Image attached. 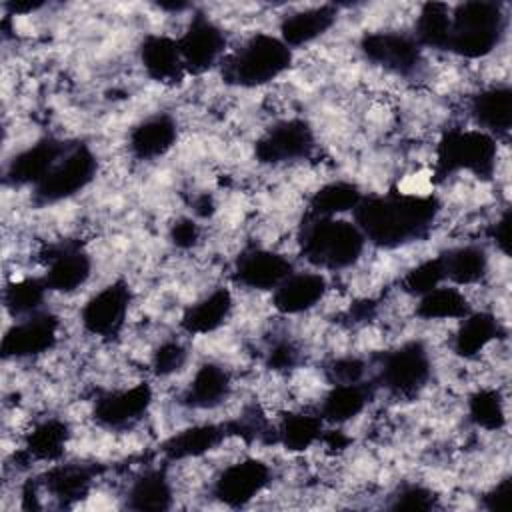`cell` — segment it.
<instances>
[{"instance_id": "cell-33", "label": "cell", "mask_w": 512, "mask_h": 512, "mask_svg": "<svg viewBox=\"0 0 512 512\" xmlns=\"http://www.w3.org/2000/svg\"><path fill=\"white\" fill-rule=\"evenodd\" d=\"M364 194L350 180H332L312 192L308 210L316 218H336L346 212H354Z\"/></svg>"}, {"instance_id": "cell-19", "label": "cell", "mask_w": 512, "mask_h": 512, "mask_svg": "<svg viewBox=\"0 0 512 512\" xmlns=\"http://www.w3.org/2000/svg\"><path fill=\"white\" fill-rule=\"evenodd\" d=\"M92 268L94 262L88 252L72 244H60L50 248V256L44 260L42 280L50 292L74 294L86 286Z\"/></svg>"}, {"instance_id": "cell-37", "label": "cell", "mask_w": 512, "mask_h": 512, "mask_svg": "<svg viewBox=\"0 0 512 512\" xmlns=\"http://www.w3.org/2000/svg\"><path fill=\"white\" fill-rule=\"evenodd\" d=\"M188 362H190V350L184 342H180L176 338L158 342L152 348L150 358H148L150 372L160 380L174 378L188 366Z\"/></svg>"}, {"instance_id": "cell-15", "label": "cell", "mask_w": 512, "mask_h": 512, "mask_svg": "<svg viewBox=\"0 0 512 512\" xmlns=\"http://www.w3.org/2000/svg\"><path fill=\"white\" fill-rule=\"evenodd\" d=\"M360 50L368 60L396 74H412L422 66V46L414 36L398 30L370 32L360 40Z\"/></svg>"}, {"instance_id": "cell-38", "label": "cell", "mask_w": 512, "mask_h": 512, "mask_svg": "<svg viewBox=\"0 0 512 512\" xmlns=\"http://www.w3.org/2000/svg\"><path fill=\"white\" fill-rule=\"evenodd\" d=\"M168 238L178 250H192L200 244L202 238V226L192 216H182L174 224H170Z\"/></svg>"}, {"instance_id": "cell-34", "label": "cell", "mask_w": 512, "mask_h": 512, "mask_svg": "<svg viewBox=\"0 0 512 512\" xmlns=\"http://www.w3.org/2000/svg\"><path fill=\"white\" fill-rule=\"evenodd\" d=\"M450 8L448 4L428 2L422 4L418 16L414 18V38L422 48L448 50L450 42Z\"/></svg>"}, {"instance_id": "cell-32", "label": "cell", "mask_w": 512, "mask_h": 512, "mask_svg": "<svg viewBox=\"0 0 512 512\" xmlns=\"http://www.w3.org/2000/svg\"><path fill=\"white\" fill-rule=\"evenodd\" d=\"M126 498L130 508H170L176 498V486L164 470L150 468L130 482Z\"/></svg>"}, {"instance_id": "cell-22", "label": "cell", "mask_w": 512, "mask_h": 512, "mask_svg": "<svg viewBox=\"0 0 512 512\" xmlns=\"http://www.w3.org/2000/svg\"><path fill=\"white\" fill-rule=\"evenodd\" d=\"M444 278L462 290L480 288L492 274V256L480 244H460L440 254Z\"/></svg>"}, {"instance_id": "cell-9", "label": "cell", "mask_w": 512, "mask_h": 512, "mask_svg": "<svg viewBox=\"0 0 512 512\" xmlns=\"http://www.w3.org/2000/svg\"><path fill=\"white\" fill-rule=\"evenodd\" d=\"M180 56L184 62L186 76L204 74L214 66H220L228 54L226 32L208 16L194 14L184 26L182 34L176 36Z\"/></svg>"}, {"instance_id": "cell-4", "label": "cell", "mask_w": 512, "mask_h": 512, "mask_svg": "<svg viewBox=\"0 0 512 512\" xmlns=\"http://www.w3.org/2000/svg\"><path fill=\"white\" fill-rule=\"evenodd\" d=\"M448 50L468 58H486L500 46L508 16L494 2H464L450 8Z\"/></svg>"}, {"instance_id": "cell-25", "label": "cell", "mask_w": 512, "mask_h": 512, "mask_svg": "<svg viewBox=\"0 0 512 512\" xmlns=\"http://www.w3.org/2000/svg\"><path fill=\"white\" fill-rule=\"evenodd\" d=\"M370 396L372 392L366 382L328 384L320 394L316 410L326 424L342 428L366 412Z\"/></svg>"}, {"instance_id": "cell-1", "label": "cell", "mask_w": 512, "mask_h": 512, "mask_svg": "<svg viewBox=\"0 0 512 512\" xmlns=\"http://www.w3.org/2000/svg\"><path fill=\"white\" fill-rule=\"evenodd\" d=\"M438 210L440 204L430 194L406 190L388 196H364L354 218L368 244L398 248L422 238L434 224Z\"/></svg>"}, {"instance_id": "cell-10", "label": "cell", "mask_w": 512, "mask_h": 512, "mask_svg": "<svg viewBox=\"0 0 512 512\" xmlns=\"http://www.w3.org/2000/svg\"><path fill=\"white\" fill-rule=\"evenodd\" d=\"M272 482V468L268 462L246 456L224 464L212 478L210 492L228 506H244L264 494Z\"/></svg>"}, {"instance_id": "cell-20", "label": "cell", "mask_w": 512, "mask_h": 512, "mask_svg": "<svg viewBox=\"0 0 512 512\" xmlns=\"http://www.w3.org/2000/svg\"><path fill=\"white\" fill-rule=\"evenodd\" d=\"M234 306V294L228 288H210L182 310L180 328L188 336H212L232 318Z\"/></svg>"}, {"instance_id": "cell-2", "label": "cell", "mask_w": 512, "mask_h": 512, "mask_svg": "<svg viewBox=\"0 0 512 512\" xmlns=\"http://www.w3.org/2000/svg\"><path fill=\"white\" fill-rule=\"evenodd\" d=\"M368 240L356 222L336 218H316L304 224L300 236L302 258L316 270L342 272L354 268L364 252Z\"/></svg>"}, {"instance_id": "cell-36", "label": "cell", "mask_w": 512, "mask_h": 512, "mask_svg": "<svg viewBox=\"0 0 512 512\" xmlns=\"http://www.w3.org/2000/svg\"><path fill=\"white\" fill-rule=\"evenodd\" d=\"M444 268L440 262V256L434 258H422L416 264H412L402 276H400V292L408 298H418L436 286L444 284Z\"/></svg>"}, {"instance_id": "cell-29", "label": "cell", "mask_w": 512, "mask_h": 512, "mask_svg": "<svg viewBox=\"0 0 512 512\" xmlns=\"http://www.w3.org/2000/svg\"><path fill=\"white\" fill-rule=\"evenodd\" d=\"M324 420L318 410L296 408L278 416L274 426V440L288 452L300 454L318 446L324 434Z\"/></svg>"}, {"instance_id": "cell-21", "label": "cell", "mask_w": 512, "mask_h": 512, "mask_svg": "<svg viewBox=\"0 0 512 512\" xmlns=\"http://www.w3.org/2000/svg\"><path fill=\"white\" fill-rule=\"evenodd\" d=\"M178 142V124L166 112L140 120L128 132V152L132 158L150 162L166 156Z\"/></svg>"}, {"instance_id": "cell-18", "label": "cell", "mask_w": 512, "mask_h": 512, "mask_svg": "<svg viewBox=\"0 0 512 512\" xmlns=\"http://www.w3.org/2000/svg\"><path fill=\"white\" fill-rule=\"evenodd\" d=\"M294 272L292 260L272 248H254L244 252L234 268V282L244 290L272 292Z\"/></svg>"}, {"instance_id": "cell-27", "label": "cell", "mask_w": 512, "mask_h": 512, "mask_svg": "<svg viewBox=\"0 0 512 512\" xmlns=\"http://www.w3.org/2000/svg\"><path fill=\"white\" fill-rule=\"evenodd\" d=\"M474 128L494 136L496 140L508 136L512 120V96L508 84H492L482 88L470 100V112Z\"/></svg>"}, {"instance_id": "cell-35", "label": "cell", "mask_w": 512, "mask_h": 512, "mask_svg": "<svg viewBox=\"0 0 512 512\" xmlns=\"http://www.w3.org/2000/svg\"><path fill=\"white\" fill-rule=\"evenodd\" d=\"M50 290L46 288L42 276L14 278L4 288V306L14 316V320L42 312V304Z\"/></svg>"}, {"instance_id": "cell-7", "label": "cell", "mask_w": 512, "mask_h": 512, "mask_svg": "<svg viewBox=\"0 0 512 512\" xmlns=\"http://www.w3.org/2000/svg\"><path fill=\"white\" fill-rule=\"evenodd\" d=\"M98 160L86 144H72L46 174V178L34 186V200L38 204H56L76 196L96 176Z\"/></svg>"}, {"instance_id": "cell-24", "label": "cell", "mask_w": 512, "mask_h": 512, "mask_svg": "<svg viewBox=\"0 0 512 512\" xmlns=\"http://www.w3.org/2000/svg\"><path fill=\"white\" fill-rule=\"evenodd\" d=\"M68 146L62 140L42 138L32 146L20 150L6 170V178L14 186H38L54 164L62 158Z\"/></svg>"}, {"instance_id": "cell-11", "label": "cell", "mask_w": 512, "mask_h": 512, "mask_svg": "<svg viewBox=\"0 0 512 512\" xmlns=\"http://www.w3.org/2000/svg\"><path fill=\"white\" fill-rule=\"evenodd\" d=\"M62 322L52 312H38L20 320L4 332L2 354L6 360H34L58 346Z\"/></svg>"}, {"instance_id": "cell-23", "label": "cell", "mask_w": 512, "mask_h": 512, "mask_svg": "<svg viewBox=\"0 0 512 512\" xmlns=\"http://www.w3.org/2000/svg\"><path fill=\"white\" fill-rule=\"evenodd\" d=\"M72 440V428L64 418L50 416L32 424L30 430L24 432L22 454L28 462L38 464H56L64 458L66 448Z\"/></svg>"}, {"instance_id": "cell-5", "label": "cell", "mask_w": 512, "mask_h": 512, "mask_svg": "<svg viewBox=\"0 0 512 512\" xmlns=\"http://www.w3.org/2000/svg\"><path fill=\"white\" fill-rule=\"evenodd\" d=\"M436 166L444 174L490 178L498 172V140L478 128H452L436 144Z\"/></svg>"}, {"instance_id": "cell-14", "label": "cell", "mask_w": 512, "mask_h": 512, "mask_svg": "<svg viewBox=\"0 0 512 512\" xmlns=\"http://www.w3.org/2000/svg\"><path fill=\"white\" fill-rule=\"evenodd\" d=\"M234 392L230 368L222 362L206 360L198 364L180 390V406L190 412H214L222 408Z\"/></svg>"}, {"instance_id": "cell-31", "label": "cell", "mask_w": 512, "mask_h": 512, "mask_svg": "<svg viewBox=\"0 0 512 512\" xmlns=\"http://www.w3.org/2000/svg\"><path fill=\"white\" fill-rule=\"evenodd\" d=\"M466 414L484 432H504L508 424V396L500 388L480 386L468 396Z\"/></svg>"}, {"instance_id": "cell-30", "label": "cell", "mask_w": 512, "mask_h": 512, "mask_svg": "<svg viewBox=\"0 0 512 512\" xmlns=\"http://www.w3.org/2000/svg\"><path fill=\"white\" fill-rule=\"evenodd\" d=\"M472 312V300L466 290L440 284L434 290L416 298L414 316L424 322H452L456 324Z\"/></svg>"}, {"instance_id": "cell-17", "label": "cell", "mask_w": 512, "mask_h": 512, "mask_svg": "<svg viewBox=\"0 0 512 512\" xmlns=\"http://www.w3.org/2000/svg\"><path fill=\"white\" fill-rule=\"evenodd\" d=\"M330 292V284L320 270L292 272L282 284L270 292V304L278 314L298 316L316 310Z\"/></svg>"}, {"instance_id": "cell-8", "label": "cell", "mask_w": 512, "mask_h": 512, "mask_svg": "<svg viewBox=\"0 0 512 512\" xmlns=\"http://www.w3.org/2000/svg\"><path fill=\"white\" fill-rule=\"evenodd\" d=\"M154 404V388L150 382L120 384L104 390L92 404V418L100 428L126 432L140 424Z\"/></svg>"}, {"instance_id": "cell-26", "label": "cell", "mask_w": 512, "mask_h": 512, "mask_svg": "<svg viewBox=\"0 0 512 512\" xmlns=\"http://www.w3.org/2000/svg\"><path fill=\"white\" fill-rule=\"evenodd\" d=\"M138 58L144 72L156 82L172 84L186 76L176 36L146 34L140 42Z\"/></svg>"}, {"instance_id": "cell-13", "label": "cell", "mask_w": 512, "mask_h": 512, "mask_svg": "<svg viewBox=\"0 0 512 512\" xmlns=\"http://www.w3.org/2000/svg\"><path fill=\"white\" fill-rule=\"evenodd\" d=\"M316 148L314 128L300 120L288 118L268 128L254 144V154L262 164H290L306 160Z\"/></svg>"}, {"instance_id": "cell-28", "label": "cell", "mask_w": 512, "mask_h": 512, "mask_svg": "<svg viewBox=\"0 0 512 512\" xmlns=\"http://www.w3.org/2000/svg\"><path fill=\"white\" fill-rule=\"evenodd\" d=\"M336 18H338V10L330 4L300 8L296 12L286 14L280 20L278 36L286 46L294 50V48L312 44L314 40L324 36L336 24Z\"/></svg>"}, {"instance_id": "cell-6", "label": "cell", "mask_w": 512, "mask_h": 512, "mask_svg": "<svg viewBox=\"0 0 512 512\" xmlns=\"http://www.w3.org/2000/svg\"><path fill=\"white\" fill-rule=\"evenodd\" d=\"M380 386L402 398L418 396L432 378V354L422 340H408L382 354L378 364Z\"/></svg>"}, {"instance_id": "cell-12", "label": "cell", "mask_w": 512, "mask_h": 512, "mask_svg": "<svg viewBox=\"0 0 512 512\" xmlns=\"http://www.w3.org/2000/svg\"><path fill=\"white\" fill-rule=\"evenodd\" d=\"M130 302V286L122 280L96 290L90 298H86L78 312L82 330L96 338L116 336L126 324Z\"/></svg>"}, {"instance_id": "cell-3", "label": "cell", "mask_w": 512, "mask_h": 512, "mask_svg": "<svg viewBox=\"0 0 512 512\" xmlns=\"http://www.w3.org/2000/svg\"><path fill=\"white\" fill-rule=\"evenodd\" d=\"M294 60V50L280 36L254 32L220 62L224 82L238 88H258L280 78Z\"/></svg>"}, {"instance_id": "cell-16", "label": "cell", "mask_w": 512, "mask_h": 512, "mask_svg": "<svg viewBox=\"0 0 512 512\" xmlns=\"http://www.w3.org/2000/svg\"><path fill=\"white\" fill-rule=\"evenodd\" d=\"M506 336L500 318L492 310H472L458 320L448 334L450 352L462 360H478Z\"/></svg>"}]
</instances>
